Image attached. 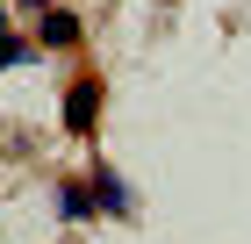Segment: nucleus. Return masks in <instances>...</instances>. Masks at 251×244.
I'll return each mask as SVG.
<instances>
[{
    "mask_svg": "<svg viewBox=\"0 0 251 244\" xmlns=\"http://www.w3.org/2000/svg\"><path fill=\"white\" fill-rule=\"evenodd\" d=\"M22 57H29V43H15L7 29H0V72H7V65H22Z\"/></svg>",
    "mask_w": 251,
    "mask_h": 244,
    "instance_id": "5",
    "label": "nucleus"
},
{
    "mask_svg": "<svg viewBox=\"0 0 251 244\" xmlns=\"http://www.w3.org/2000/svg\"><path fill=\"white\" fill-rule=\"evenodd\" d=\"M43 43H79V22L50 7V15H43Z\"/></svg>",
    "mask_w": 251,
    "mask_h": 244,
    "instance_id": "4",
    "label": "nucleus"
},
{
    "mask_svg": "<svg viewBox=\"0 0 251 244\" xmlns=\"http://www.w3.org/2000/svg\"><path fill=\"white\" fill-rule=\"evenodd\" d=\"M22 7H43V15H50V0H22Z\"/></svg>",
    "mask_w": 251,
    "mask_h": 244,
    "instance_id": "6",
    "label": "nucleus"
},
{
    "mask_svg": "<svg viewBox=\"0 0 251 244\" xmlns=\"http://www.w3.org/2000/svg\"><path fill=\"white\" fill-rule=\"evenodd\" d=\"M94 108H100V86H94V79H86V86H72V94H65V130L86 136V130H94Z\"/></svg>",
    "mask_w": 251,
    "mask_h": 244,
    "instance_id": "1",
    "label": "nucleus"
},
{
    "mask_svg": "<svg viewBox=\"0 0 251 244\" xmlns=\"http://www.w3.org/2000/svg\"><path fill=\"white\" fill-rule=\"evenodd\" d=\"M58 216H65V223H86V216H94V194L65 180V187H58Z\"/></svg>",
    "mask_w": 251,
    "mask_h": 244,
    "instance_id": "3",
    "label": "nucleus"
},
{
    "mask_svg": "<svg viewBox=\"0 0 251 244\" xmlns=\"http://www.w3.org/2000/svg\"><path fill=\"white\" fill-rule=\"evenodd\" d=\"M94 201L108 208V216H129V187H122L115 172H94Z\"/></svg>",
    "mask_w": 251,
    "mask_h": 244,
    "instance_id": "2",
    "label": "nucleus"
}]
</instances>
